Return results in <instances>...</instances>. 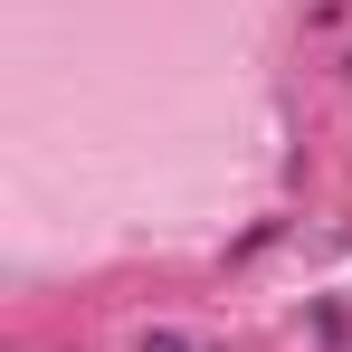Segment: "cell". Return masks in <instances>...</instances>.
I'll list each match as a JSON object with an SVG mask.
<instances>
[{
    "instance_id": "cell-1",
    "label": "cell",
    "mask_w": 352,
    "mask_h": 352,
    "mask_svg": "<svg viewBox=\"0 0 352 352\" xmlns=\"http://www.w3.org/2000/svg\"><path fill=\"white\" fill-rule=\"evenodd\" d=\"M143 352H200V343H190V333H172V324H153V333H143Z\"/></svg>"
}]
</instances>
